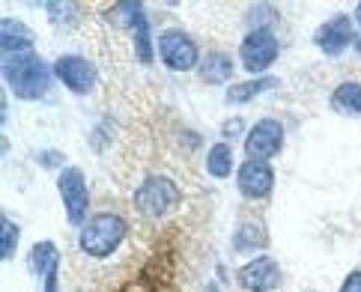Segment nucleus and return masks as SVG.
Here are the masks:
<instances>
[{
	"instance_id": "obj_1",
	"label": "nucleus",
	"mask_w": 361,
	"mask_h": 292,
	"mask_svg": "<svg viewBox=\"0 0 361 292\" xmlns=\"http://www.w3.org/2000/svg\"><path fill=\"white\" fill-rule=\"evenodd\" d=\"M51 78L54 72L45 66L42 57L30 54H18V57H6L4 60V81L12 93L24 101H36L51 90Z\"/></svg>"
},
{
	"instance_id": "obj_2",
	"label": "nucleus",
	"mask_w": 361,
	"mask_h": 292,
	"mask_svg": "<svg viewBox=\"0 0 361 292\" xmlns=\"http://www.w3.org/2000/svg\"><path fill=\"white\" fill-rule=\"evenodd\" d=\"M126 233H128V224L114 212H99L93 215L78 233V245L87 257L93 260H105L126 242Z\"/></svg>"
},
{
	"instance_id": "obj_3",
	"label": "nucleus",
	"mask_w": 361,
	"mask_h": 292,
	"mask_svg": "<svg viewBox=\"0 0 361 292\" xmlns=\"http://www.w3.org/2000/svg\"><path fill=\"white\" fill-rule=\"evenodd\" d=\"M183 194H179V188L173 179H167V176H149L147 182H140V188L135 191V209L144 215V218H164V215H171Z\"/></svg>"
},
{
	"instance_id": "obj_4",
	"label": "nucleus",
	"mask_w": 361,
	"mask_h": 292,
	"mask_svg": "<svg viewBox=\"0 0 361 292\" xmlns=\"http://www.w3.org/2000/svg\"><path fill=\"white\" fill-rule=\"evenodd\" d=\"M57 191L66 209V218L75 227H84L90 218V188H87V176L81 167H63L57 176Z\"/></svg>"
},
{
	"instance_id": "obj_5",
	"label": "nucleus",
	"mask_w": 361,
	"mask_h": 292,
	"mask_svg": "<svg viewBox=\"0 0 361 292\" xmlns=\"http://www.w3.org/2000/svg\"><path fill=\"white\" fill-rule=\"evenodd\" d=\"M278 54H281V42L275 30H248V36L239 45V63L257 78H263V72L272 69Z\"/></svg>"
},
{
	"instance_id": "obj_6",
	"label": "nucleus",
	"mask_w": 361,
	"mask_h": 292,
	"mask_svg": "<svg viewBox=\"0 0 361 292\" xmlns=\"http://www.w3.org/2000/svg\"><path fill=\"white\" fill-rule=\"evenodd\" d=\"M159 57L167 69L173 72H188V69H197L200 66V51L197 42L191 39L185 30H164L159 36Z\"/></svg>"
},
{
	"instance_id": "obj_7",
	"label": "nucleus",
	"mask_w": 361,
	"mask_h": 292,
	"mask_svg": "<svg viewBox=\"0 0 361 292\" xmlns=\"http://www.w3.org/2000/svg\"><path fill=\"white\" fill-rule=\"evenodd\" d=\"M281 281H283L281 265L275 257H269V253L254 257L251 262H245L236 272V284L245 292H275L281 286Z\"/></svg>"
},
{
	"instance_id": "obj_8",
	"label": "nucleus",
	"mask_w": 361,
	"mask_h": 292,
	"mask_svg": "<svg viewBox=\"0 0 361 292\" xmlns=\"http://www.w3.org/2000/svg\"><path fill=\"white\" fill-rule=\"evenodd\" d=\"M54 78L75 96H87L96 87V66L81 54H63L54 63Z\"/></svg>"
},
{
	"instance_id": "obj_9",
	"label": "nucleus",
	"mask_w": 361,
	"mask_h": 292,
	"mask_svg": "<svg viewBox=\"0 0 361 292\" xmlns=\"http://www.w3.org/2000/svg\"><path fill=\"white\" fill-rule=\"evenodd\" d=\"M314 42L322 54L329 57H341L346 48L355 45V27H353V18L346 15V12H338V15H331L329 21H322L317 33H314Z\"/></svg>"
},
{
	"instance_id": "obj_10",
	"label": "nucleus",
	"mask_w": 361,
	"mask_h": 292,
	"mask_svg": "<svg viewBox=\"0 0 361 292\" xmlns=\"http://www.w3.org/2000/svg\"><path fill=\"white\" fill-rule=\"evenodd\" d=\"M283 149V125L278 120H260L245 134V155L254 161H269Z\"/></svg>"
},
{
	"instance_id": "obj_11",
	"label": "nucleus",
	"mask_w": 361,
	"mask_h": 292,
	"mask_svg": "<svg viewBox=\"0 0 361 292\" xmlns=\"http://www.w3.org/2000/svg\"><path fill=\"white\" fill-rule=\"evenodd\" d=\"M236 185L239 191L248 197V200H263L272 194L275 188V170L269 161H254V158H245L236 170Z\"/></svg>"
},
{
	"instance_id": "obj_12",
	"label": "nucleus",
	"mask_w": 361,
	"mask_h": 292,
	"mask_svg": "<svg viewBox=\"0 0 361 292\" xmlns=\"http://www.w3.org/2000/svg\"><path fill=\"white\" fill-rule=\"evenodd\" d=\"M36 36L27 24H21L18 18H4L0 21V51L6 57H18V54H30Z\"/></svg>"
},
{
	"instance_id": "obj_13",
	"label": "nucleus",
	"mask_w": 361,
	"mask_h": 292,
	"mask_svg": "<svg viewBox=\"0 0 361 292\" xmlns=\"http://www.w3.org/2000/svg\"><path fill=\"white\" fill-rule=\"evenodd\" d=\"M278 84H281V81L272 78V75H263V78H251V81H242V84H230L227 93H224V99H227V105H248L251 99L263 96V93H269V90H275Z\"/></svg>"
},
{
	"instance_id": "obj_14",
	"label": "nucleus",
	"mask_w": 361,
	"mask_h": 292,
	"mask_svg": "<svg viewBox=\"0 0 361 292\" xmlns=\"http://www.w3.org/2000/svg\"><path fill=\"white\" fill-rule=\"evenodd\" d=\"M200 78L209 81V84H227L230 78H233L236 72V63L230 54H224V51H212V54H206L200 60Z\"/></svg>"
},
{
	"instance_id": "obj_15",
	"label": "nucleus",
	"mask_w": 361,
	"mask_h": 292,
	"mask_svg": "<svg viewBox=\"0 0 361 292\" xmlns=\"http://www.w3.org/2000/svg\"><path fill=\"white\" fill-rule=\"evenodd\" d=\"M30 269L45 281L48 274L60 272V250L54 242H36L30 250Z\"/></svg>"
},
{
	"instance_id": "obj_16",
	"label": "nucleus",
	"mask_w": 361,
	"mask_h": 292,
	"mask_svg": "<svg viewBox=\"0 0 361 292\" xmlns=\"http://www.w3.org/2000/svg\"><path fill=\"white\" fill-rule=\"evenodd\" d=\"M331 108L346 117H361V84L346 81L331 93Z\"/></svg>"
},
{
	"instance_id": "obj_17",
	"label": "nucleus",
	"mask_w": 361,
	"mask_h": 292,
	"mask_svg": "<svg viewBox=\"0 0 361 292\" xmlns=\"http://www.w3.org/2000/svg\"><path fill=\"white\" fill-rule=\"evenodd\" d=\"M269 245V236L260 224H239L236 233H233V248L239 253H251V250H260Z\"/></svg>"
},
{
	"instance_id": "obj_18",
	"label": "nucleus",
	"mask_w": 361,
	"mask_h": 292,
	"mask_svg": "<svg viewBox=\"0 0 361 292\" xmlns=\"http://www.w3.org/2000/svg\"><path fill=\"white\" fill-rule=\"evenodd\" d=\"M206 170H209V176H215V179H227V176L233 173V149H230V144H215L209 149Z\"/></svg>"
},
{
	"instance_id": "obj_19",
	"label": "nucleus",
	"mask_w": 361,
	"mask_h": 292,
	"mask_svg": "<svg viewBox=\"0 0 361 292\" xmlns=\"http://www.w3.org/2000/svg\"><path fill=\"white\" fill-rule=\"evenodd\" d=\"M278 9L272 4H260V6H251L248 9V24L251 30H272L278 24Z\"/></svg>"
},
{
	"instance_id": "obj_20",
	"label": "nucleus",
	"mask_w": 361,
	"mask_h": 292,
	"mask_svg": "<svg viewBox=\"0 0 361 292\" xmlns=\"http://www.w3.org/2000/svg\"><path fill=\"white\" fill-rule=\"evenodd\" d=\"M135 54L140 63H152V45H149V24H147V15H140L137 24H135Z\"/></svg>"
},
{
	"instance_id": "obj_21",
	"label": "nucleus",
	"mask_w": 361,
	"mask_h": 292,
	"mask_svg": "<svg viewBox=\"0 0 361 292\" xmlns=\"http://www.w3.org/2000/svg\"><path fill=\"white\" fill-rule=\"evenodd\" d=\"M140 15H147V12H144L140 4H135V0H126V4H117L111 9V18L117 21L120 27H135Z\"/></svg>"
},
{
	"instance_id": "obj_22",
	"label": "nucleus",
	"mask_w": 361,
	"mask_h": 292,
	"mask_svg": "<svg viewBox=\"0 0 361 292\" xmlns=\"http://www.w3.org/2000/svg\"><path fill=\"white\" fill-rule=\"evenodd\" d=\"M0 227H4V260H12L16 257V250H18V236H21V230H18V224L9 218V215H4L0 218Z\"/></svg>"
},
{
	"instance_id": "obj_23",
	"label": "nucleus",
	"mask_w": 361,
	"mask_h": 292,
	"mask_svg": "<svg viewBox=\"0 0 361 292\" xmlns=\"http://www.w3.org/2000/svg\"><path fill=\"white\" fill-rule=\"evenodd\" d=\"M45 12H51V21L69 24V21H75V12H78V6H75V4H57V0H51V4H45Z\"/></svg>"
},
{
	"instance_id": "obj_24",
	"label": "nucleus",
	"mask_w": 361,
	"mask_h": 292,
	"mask_svg": "<svg viewBox=\"0 0 361 292\" xmlns=\"http://www.w3.org/2000/svg\"><path fill=\"white\" fill-rule=\"evenodd\" d=\"M341 292H361V269L346 274V281L341 284Z\"/></svg>"
},
{
	"instance_id": "obj_25",
	"label": "nucleus",
	"mask_w": 361,
	"mask_h": 292,
	"mask_svg": "<svg viewBox=\"0 0 361 292\" xmlns=\"http://www.w3.org/2000/svg\"><path fill=\"white\" fill-rule=\"evenodd\" d=\"M221 132H224V137H236V134L242 132V120H239V117H236V120H227Z\"/></svg>"
},
{
	"instance_id": "obj_26",
	"label": "nucleus",
	"mask_w": 361,
	"mask_h": 292,
	"mask_svg": "<svg viewBox=\"0 0 361 292\" xmlns=\"http://www.w3.org/2000/svg\"><path fill=\"white\" fill-rule=\"evenodd\" d=\"M39 161L45 164V167H51V164H57V161H60V155H57V152H48V155H42Z\"/></svg>"
},
{
	"instance_id": "obj_27",
	"label": "nucleus",
	"mask_w": 361,
	"mask_h": 292,
	"mask_svg": "<svg viewBox=\"0 0 361 292\" xmlns=\"http://www.w3.org/2000/svg\"><path fill=\"white\" fill-rule=\"evenodd\" d=\"M355 21H358V27H361V4L355 6Z\"/></svg>"
},
{
	"instance_id": "obj_28",
	"label": "nucleus",
	"mask_w": 361,
	"mask_h": 292,
	"mask_svg": "<svg viewBox=\"0 0 361 292\" xmlns=\"http://www.w3.org/2000/svg\"><path fill=\"white\" fill-rule=\"evenodd\" d=\"M355 48H358V51H361V39H358V42H355Z\"/></svg>"
}]
</instances>
